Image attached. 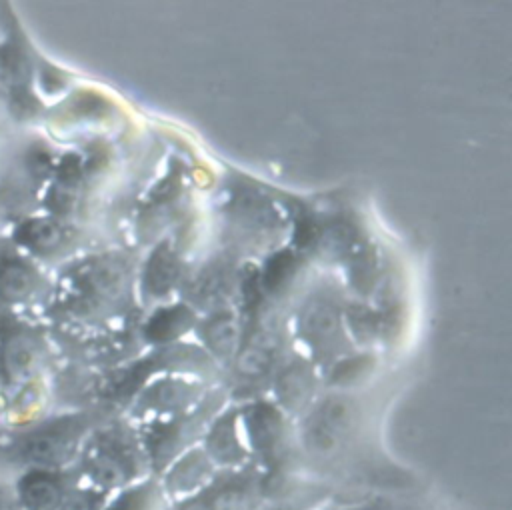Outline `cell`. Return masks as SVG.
<instances>
[{
	"label": "cell",
	"mask_w": 512,
	"mask_h": 510,
	"mask_svg": "<svg viewBox=\"0 0 512 510\" xmlns=\"http://www.w3.org/2000/svg\"><path fill=\"white\" fill-rule=\"evenodd\" d=\"M356 404L346 394L320 400L304 424V446L314 456H332L342 446L356 422Z\"/></svg>",
	"instance_id": "obj_1"
},
{
	"label": "cell",
	"mask_w": 512,
	"mask_h": 510,
	"mask_svg": "<svg viewBox=\"0 0 512 510\" xmlns=\"http://www.w3.org/2000/svg\"><path fill=\"white\" fill-rule=\"evenodd\" d=\"M216 478V466L208 458L202 446L180 452L166 468L158 482L164 496L172 502H180L204 492Z\"/></svg>",
	"instance_id": "obj_2"
},
{
	"label": "cell",
	"mask_w": 512,
	"mask_h": 510,
	"mask_svg": "<svg viewBox=\"0 0 512 510\" xmlns=\"http://www.w3.org/2000/svg\"><path fill=\"white\" fill-rule=\"evenodd\" d=\"M240 420L246 444L272 468V462H278L284 452L282 412L268 402H258L250 406L244 416H240Z\"/></svg>",
	"instance_id": "obj_3"
},
{
	"label": "cell",
	"mask_w": 512,
	"mask_h": 510,
	"mask_svg": "<svg viewBox=\"0 0 512 510\" xmlns=\"http://www.w3.org/2000/svg\"><path fill=\"white\" fill-rule=\"evenodd\" d=\"M202 448L216 468H238L246 464L250 450L244 438L240 416L236 412L220 414L206 430Z\"/></svg>",
	"instance_id": "obj_4"
},
{
	"label": "cell",
	"mask_w": 512,
	"mask_h": 510,
	"mask_svg": "<svg viewBox=\"0 0 512 510\" xmlns=\"http://www.w3.org/2000/svg\"><path fill=\"white\" fill-rule=\"evenodd\" d=\"M196 396V386L186 380H174L164 378L154 384H150L146 390H142L140 398L136 400V414H178L186 410Z\"/></svg>",
	"instance_id": "obj_5"
},
{
	"label": "cell",
	"mask_w": 512,
	"mask_h": 510,
	"mask_svg": "<svg viewBox=\"0 0 512 510\" xmlns=\"http://www.w3.org/2000/svg\"><path fill=\"white\" fill-rule=\"evenodd\" d=\"M208 510H256V484L248 476L230 474L228 478H214L202 492Z\"/></svg>",
	"instance_id": "obj_6"
},
{
	"label": "cell",
	"mask_w": 512,
	"mask_h": 510,
	"mask_svg": "<svg viewBox=\"0 0 512 510\" xmlns=\"http://www.w3.org/2000/svg\"><path fill=\"white\" fill-rule=\"evenodd\" d=\"M314 374L308 364L294 360L276 378V398L288 412H300L312 400Z\"/></svg>",
	"instance_id": "obj_7"
},
{
	"label": "cell",
	"mask_w": 512,
	"mask_h": 510,
	"mask_svg": "<svg viewBox=\"0 0 512 510\" xmlns=\"http://www.w3.org/2000/svg\"><path fill=\"white\" fill-rule=\"evenodd\" d=\"M302 332L306 340L318 348L328 350L340 338V324L336 308L326 300H314L302 314Z\"/></svg>",
	"instance_id": "obj_8"
},
{
	"label": "cell",
	"mask_w": 512,
	"mask_h": 510,
	"mask_svg": "<svg viewBox=\"0 0 512 510\" xmlns=\"http://www.w3.org/2000/svg\"><path fill=\"white\" fill-rule=\"evenodd\" d=\"M178 272H180V266L174 252L168 246H160L154 250V254L146 264L144 286L150 294H156V296L164 294L178 280Z\"/></svg>",
	"instance_id": "obj_9"
},
{
	"label": "cell",
	"mask_w": 512,
	"mask_h": 510,
	"mask_svg": "<svg viewBox=\"0 0 512 510\" xmlns=\"http://www.w3.org/2000/svg\"><path fill=\"white\" fill-rule=\"evenodd\" d=\"M202 336L212 354L220 358H228L236 352L240 342L238 322L230 312H222L206 322Z\"/></svg>",
	"instance_id": "obj_10"
},
{
	"label": "cell",
	"mask_w": 512,
	"mask_h": 510,
	"mask_svg": "<svg viewBox=\"0 0 512 510\" xmlns=\"http://www.w3.org/2000/svg\"><path fill=\"white\" fill-rule=\"evenodd\" d=\"M276 358V340L270 334H258L240 354L238 372L244 378H260L266 374Z\"/></svg>",
	"instance_id": "obj_11"
},
{
	"label": "cell",
	"mask_w": 512,
	"mask_h": 510,
	"mask_svg": "<svg viewBox=\"0 0 512 510\" xmlns=\"http://www.w3.org/2000/svg\"><path fill=\"white\" fill-rule=\"evenodd\" d=\"M190 324H192L190 310L186 306H172V308L160 310L150 320L146 332L152 340H168V338H174V336L182 334L184 330H188Z\"/></svg>",
	"instance_id": "obj_12"
},
{
	"label": "cell",
	"mask_w": 512,
	"mask_h": 510,
	"mask_svg": "<svg viewBox=\"0 0 512 510\" xmlns=\"http://www.w3.org/2000/svg\"><path fill=\"white\" fill-rule=\"evenodd\" d=\"M230 288V270L224 264L204 268L192 284V296L198 302H214Z\"/></svg>",
	"instance_id": "obj_13"
},
{
	"label": "cell",
	"mask_w": 512,
	"mask_h": 510,
	"mask_svg": "<svg viewBox=\"0 0 512 510\" xmlns=\"http://www.w3.org/2000/svg\"><path fill=\"white\" fill-rule=\"evenodd\" d=\"M18 238L38 250H50L60 242L62 232L52 220H30L18 230Z\"/></svg>",
	"instance_id": "obj_14"
},
{
	"label": "cell",
	"mask_w": 512,
	"mask_h": 510,
	"mask_svg": "<svg viewBox=\"0 0 512 510\" xmlns=\"http://www.w3.org/2000/svg\"><path fill=\"white\" fill-rule=\"evenodd\" d=\"M32 288V276L22 264H6L0 268V296L4 300H20Z\"/></svg>",
	"instance_id": "obj_15"
},
{
	"label": "cell",
	"mask_w": 512,
	"mask_h": 510,
	"mask_svg": "<svg viewBox=\"0 0 512 510\" xmlns=\"http://www.w3.org/2000/svg\"><path fill=\"white\" fill-rule=\"evenodd\" d=\"M318 242H322V246L336 254V252H344L346 248L352 246L354 240V230L346 224V222H334L328 228H324V232H320Z\"/></svg>",
	"instance_id": "obj_16"
},
{
	"label": "cell",
	"mask_w": 512,
	"mask_h": 510,
	"mask_svg": "<svg viewBox=\"0 0 512 510\" xmlns=\"http://www.w3.org/2000/svg\"><path fill=\"white\" fill-rule=\"evenodd\" d=\"M294 270V256L290 252H278L266 266L264 286L270 290H278Z\"/></svg>",
	"instance_id": "obj_17"
},
{
	"label": "cell",
	"mask_w": 512,
	"mask_h": 510,
	"mask_svg": "<svg viewBox=\"0 0 512 510\" xmlns=\"http://www.w3.org/2000/svg\"><path fill=\"white\" fill-rule=\"evenodd\" d=\"M368 364H370V360H368L366 356H356V358L342 360V362L336 364L334 370L330 372V382L336 384V386L356 382V380L368 370Z\"/></svg>",
	"instance_id": "obj_18"
},
{
	"label": "cell",
	"mask_w": 512,
	"mask_h": 510,
	"mask_svg": "<svg viewBox=\"0 0 512 510\" xmlns=\"http://www.w3.org/2000/svg\"><path fill=\"white\" fill-rule=\"evenodd\" d=\"M32 358H34V352H32V346L26 338H12L6 344V360H8V366L12 370L28 368Z\"/></svg>",
	"instance_id": "obj_19"
},
{
	"label": "cell",
	"mask_w": 512,
	"mask_h": 510,
	"mask_svg": "<svg viewBox=\"0 0 512 510\" xmlns=\"http://www.w3.org/2000/svg\"><path fill=\"white\" fill-rule=\"evenodd\" d=\"M350 324L358 336H370L374 332V316L364 308L350 310Z\"/></svg>",
	"instance_id": "obj_20"
},
{
	"label": "cell",
	"mask_w": 512,
	"mask_h": 510,
	"mask_svg": "<svg viewBox=\"0 0 512 510\" xmlns=\"http://www.w3.org/2000/svg\"><path fill=\"white\" fill-rule=\"evenodd\" d=\"M172 510H208V506H206V500H204V496H202V492H200V494H196V496H192V498L174 502V508H172Z\"/></svg>",
	"instance_id": "obj_21"
}]
</instances>
